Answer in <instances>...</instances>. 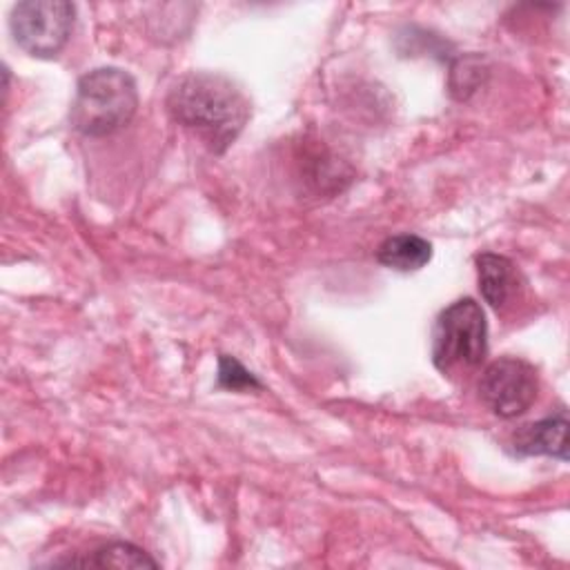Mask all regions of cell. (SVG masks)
<instances>
[{"instance_id":"1","label":"cell","mask_w":570,"mask_h":570,"mask_svg":"<svg viewBox=\"0 0 570 570\" xmlns=\"http://www.w3.org/2000/svg\"><path fill=\"white\" fill-rule=\"evenodd\" d=\"M171 118L200 136L216 154L225 151L249 118V100L243 89L216 71L183 76L167 96Z\"/></svg>"},{"instance_id":"2","label":"cell","mask_w":570,"mask_h":570,"mask_svg":"<svg viewBox=\"0 0 570 570\" xmlns=\"http://www.w3.org/2000/svg\"><path fill=\"white\" fill-rule=\"evenodd\" d=\"M138 109V89L131 73L118 67H100L76 85L69 120L82 136L100 138L122 129Z\"/></svg>"},{"instance_id":"3","label":"cell","mask_w":570,"mask_h":570,"mask_svg":"<svg viewBox=\"0 0 570 570\" xmlns=\"http://www.w3.org/2000/svg\"><path fill=\"white\" fill-rule=\"evenodd\" d=\"M488 354V321L474 298L448 305L432 330V363L443 374L476 370Z\"/></svg>"},{"instance_id":"4","label":"cell","mask_w":570,"mask_h":570,"mask_svg":"<svg viewBox=\"0 0 570 570\" xmlns=\"http://www.w3.org/2000/svg\"><path fill=\"white\" fill-rule=\"evenodd\" d=\"M76 7L65 0H27L11 9L9 27L20 49L31 56H56L69 40Z\"/></svg>"},{"instance_id":"5","label":"cell","mask_w":570,"mask_h":570,"mask_svg":"<svg viewBox=\"0 0 570 570\" xmlns=\"http://www.w3.org/2000/svg\"><path fill=\"white\" fill-rule=\"evenodd\" d=\"M537 370L517 356H501L492 361L479 381L481 401L501 419L523 414L537 399Z\"/></svg>"},{"instance_id":"6","label":"cell","mask_w":570,"mask_h":570,"mask_svg":"<svg viewBox=\"0 0 570 570\" xmlns=\"http://www.w3.org/2000/svg\"><path fill=\"white\" fill-rule=\"evenodd\" d=\"M510 450L519 456H554L568 461V419L561 410L559 414L546 416L537 423L523 425L512 434Z\"/></svg>"},{"instance_id":"7","label":"cell","mask_w":570,"mask_h":570,"mask_svg":"<svg viewBox=\"0 0 570 570\" xmlns=\"http://www.w3.org/2000/svg\"><path fill=\"white\" fill-rule=\"evenodd\" d=\"M476 274H479V289L490 303V307L501 309L519 287V272L514 263L501 254H479L476 256Z\"/></svg>"},{"instance_id":"8","label":"cell","mask_w":570,"mask_h":570,"mask_svg":"<svg viewBox=\"0 0 570 570\" xmlns=\"http://www.w3.org/2000/svg\"><path fill=\"white\" fill-rule=\"evenodd\" d=\"M432 258V245L419 234H394L387 236L379 249L376 261L396 272H416Z\"/></svg>"},{"instance_id":"9","label":"cell","mask_w":570,"mask_h":570,"mask_svg":"<svg viewBox=\"0 0 570 570\" xmlns=\"http://www.w3.org/2000/svg\"><path fill=\"white\" fill-rule=\"evenodd\" d=\"M82 563L98 566V568H156L158 566V561L151 559L142 548L125 541H114L102 546L100 550L94 552L91 559Z\"/></svg>"},{"instance_id":"10","label":"cell","mask_w":570,"mask_h":570,"mask_svg":"<svg viewBox=\"0 0 570 570\" xmlns=\"http://www.w3.org/2000/svg\"><path fill=\"white\" fill-rule=\"evenodd\" d=\"M485 69L481 67V58L479 56H468V58H459L452 65L450 71V91L454 98L465 100L483 80Z\"/></svg>"},{"instance_id":"11","label":"cell","mask_w":570,"mask_h":570,"mask_svg":"<svg viewBox=\"0 0 570 570\" xmlns=\"http://www.w3.org/2000/svg\"><path fill=\"white\" fill-rule=\"evenodd\" d=\"M218 385L236 392L261 390V381L229 354H220L218 358Z\"/></svg>"}]
</instances>
